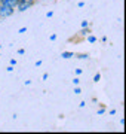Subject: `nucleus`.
Listing matches in <instances>:
<instances>
[{"mask_svg": "<svg viewBox=\"0 0 126 134\" xmlns=\"http://www.w3.org/2000/svg\"><path fill=\"white\" fill-rule=\"evenodd\" d=\"M34 3H36V0H18L15 9L20 10V12H25V10L30 9L31 6H34Z\"/></svg>", "mask_w": 126, "mask_h": 134, "instance_id": "obj_1", "label": "nucleus"}, {"mask_svg": "<svg viewBox=\"0 0 126 134\" xmlns=\"http://www.w3.org/2000/svg\"><path fill=\"white\" fill-rule=\"evenodd\" d=\"M14 12H15L14 8H10V6H8V5H2V3H0V18H8V16H10Z\"/></svg>", "mask_w": 126, "mask_h": 134, "instance_id": "obj_2", "label": "nucleus"}, {"mask_svg": "<svg viewBox=\"0 0 126 134\" xmlns=\"http://www.w3.org/2000/svg\"><path fill=\"white\" fill-rule=\"evenodd\" d=\"M0 3L2 5H8V6H10V8H16V3H18V0H0Z\"/></svg>", "mask_w": 126, "mask_h": 134, "instance_id": "obj_3", "label": "nucleus"}, {"mask_svg": "<svg viewBox=\"0 0 126 134\" xmlns=\"http://www.w3.org/2000/svg\"><path fill=\"white\" fill-rule=\"evenodd\" d=\"M74 55H76L74 52H68V51H65V52H62V54H61V57H62V58H65V60H68V58L74 57Z\"/></svg>", "mask_w": 126, "mask_h": 134, "instance_id": "obj_4", "label": "nucleus"}, {"mask_svg": "<svg viewBox=\"0 0 126 134\" xmlns=\"http://www.w3.org/2000/svg\"><path fill=\"white\" fill-rule=\"evenodd\" d=\"M89 33H91V30L87 29V27H82V30H80V33L79 34H80V36H87Z\"/></svg>", "mask_w": 126, "mask_h": 134, "instance_id": "obj_5", "label": "nucleus"}, {"mask_svg": "<svg viewBox=\"0 0 126 134\" xmlns=\"http://www.w3.org/2000/svg\"><path fill=\"white\" fill-rule=\"evenodd\" d=\"M74 57H77V58H80V60H86L89 55L87 54H77V55H74Z\"/></svg>", "mask_w": 126, "mask_h": 134, "instance_id": "obj_6", "label": "nucleus"}, {"mask_svg": "<svg viewBox=\"0 0 126 134\" xmlns=\"http://www.w3.org/2000/svg\"><path fill=\"white\" fill-rule=\"evenodd\" d=\"M99 79H101V75H99V73H97V75L93 76V82L97 83V82H99Z\"/></svg>", "mask_w": 126, "mask_h": 134, "instance_id": "obj_7", "label": "nucleus"}, {"mask_svg": "<svg viewBox=\"0 0 126 134\" xmlns=\"http://www.w3.org/2000/svg\"><path fill=\"white\" fill-rule=\"evenodd\" d=\"M87 42H91V43L97 42V37H95V36H89V37H87Z\"/></svg>", "mask_w": 126, "mask_h": 134, "instance_id": "obj_8", "label": "nucleus"}, {"mask_svg": "<svg viewBox=\"0 0 126 134\" xmlns=\"http://www.w3.org/2000/svg\"><path fill=\"white\" fill-rule=\"evenodd\" d=\"M104 112H105V107H104V106H102L101 109L98 110V115H102V113H104Z\"/></svg>", "mask_w": 126, "mask_h": 134, "instance_id": "obj_9", "label": "nucleus"}, {"mask_svg": "<svg viewBox=\"0 0 126 134\" xmlns=\"http://www.w3.org/2000/svg\"><path fill=\"white\" fill-rule=\"evenodd\" d=\"M79 82H80V79H79V77H74V79H73V83H74V85H79Z\"/></svg>", "mask_w": 126, "mask_h": 134, "instance_id": "obj_10", "label": "nucleus"}, {"mask_svg": "<svg viewBox=\"0 0 126 134\" xmlns=\"http://www.w3.org/2000/svg\"><path fill=\"white\" fill-rule=\"evenodd\" d=\"M80 92H82V90H80V88H74V94H80Z\"/></svg>", "mask_w": 126, "mask_h": 134, "instance_id": "obj_11", "label": "nucleus"}, {"mask_svg": "<svg viewBox=\"0 0 126 134\" xmlns=\"http://www.w3.org/2000/svg\"><path fill=\"white\" fill-rule=\"evenodd\" d=\"M82 73H83L82 69H76V75H82Z\"/></svg>", "mask_w": 126, "mask_h": 134, "instance_id": "obj_12", "label": "nucleus"}, {"mask_svg": "<svg viewBox=\"0 0 126 134\" xmlns=\"http://www.w3.org/2000/svg\"><path fill=\"white\" fill-rule=\"evenodd\" d=\"M89 25V23L87 21H82V27H87Z\"/></svg>", "mask_w": 126, "mask_h": 134, "instance_id": "obj_13", "label": "nucleus"}, {"mask_svg": "<svg viewBox=\"0 0 126 134\" xmlns=\"http://www.w3.org/2000/svg\"><path fill=\"white\" fill-rule=\"evenodd\" d=\"M24 52H25L24 49H18V54H20V55H22V54H24Z\"/></svg>", "mask_w": 126, "mask_h": 134, "instance_id": "obj_14", "label": "nucleus"}, {"mask_svg": "<svg viewBox=\"0 0 126 134\" xmlns=\"http://www.w3.org/2000/svg\"><path fill=\"white\" fill-rule=\"evenodd\" d=\"M52 15H53V12H48V14H46V16H48V18H51Z\"/></svg>", "mask_w": 126, "mask_h": 134, "instance_id": "obj_15", "label": "nucleus"}, {"mask_svg": "<svg viewBox=\"0 0 126 134\" xmlns=\"http://www.w3.org/2000/svg\"><path fill=\"white\" fill-rule=\"evenodd\" d=\"M36 2H37V0H36Z\"/></svg>", "mask_w": 126, "mask_h": 134, "instance_id": "obj_16", "label": "nucleus"}]
</instances>
